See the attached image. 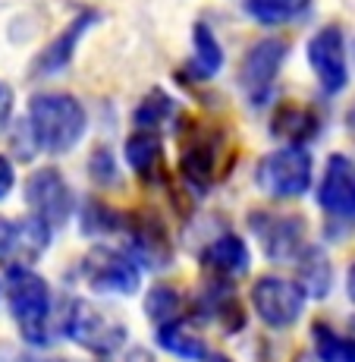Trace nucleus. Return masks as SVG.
<instances>
[{"label":"nucleus","instance_id":"24","mask_svg":"<svg viewBox=\"0 0 355 362\" xmlns=\"http://www.w3.org/2000/svg\"><path fill=\"white\" fill-rule=\"evenodd\" d=\"M311 344H315L318 362H355V331L339 334L333 325H311Z\"/></svg>","mask_w":355,"mask_h":362},{"label":"nucleus","instance_id":"1","mask_svg":"<svg viewBox=\"0 0 355 362\" xmlns=\"http://www.w3.org/2000/svg\"><path fill=\"white\" fill-rule=\"evenodd\" d=\"M25 129L32 136L35 151L66 155L82 142L88 129V114L79 98L66 92H38L29 101Z\"/></svg>","mask_w":355,"mask_h":362},{"label":"nucleus","instance_id":"4","mask_svg":"<svg viewBox=\"0 0 355 362\" xmlns=\"http://www.w3.org/2000/svg\"><path fill=\"white\" fill-rule=\"evenodd\" d=\"M311 180H315V161H311V151L302 145H283V148L267 151L255 170L258 189L277 202L302 199L311 189Z\"/></svg>","mask_w":355,"mask_h":362},{"label":"nucleus","instance_id":"34","mask_svg":"<svg viewBox=\"0 0 355 362\" xmlns=\"http://www.w3.org/2000/svg\"><path fill=\"white\" fill-rule=\"evenodd\" d=\"M145 362H151V359H145Z\"/></svg>","mask_w":355,"mask_h":362},{"label":"nucleus","instance_id":"32","mask_svg":"<svg viewBox=\"0 0 355 362\" xmlns=\"http://www.w3.org/2000/svg\"><path fill=\"white\" fill-rule=\"evenodd\" d=\"M205 362H233V359H229L227 353H211V356H207Z\"/></svg>","mask_w":355,"mask_h":362},{"label":"nucleus","instance_id":"25","mask_svg":"<svg viewBox=\"0 0 355 362\" xmlns=\"http://www.w3.org/2000/svg\"><path fill=\"white\" fill-rule=\"evenodd\" d=\"M176 114H179V101L173 98L170 92H164V88H151V92L145 95L142 101H138L132 120H136V129L157 132L164 123L176 120Z\"/></svg>","mask_w":355,"mask_h":362},{"label":"nucleus","instance_id":"10","mask_svg":"<svg viewBox=\"0 0 355 362\" xmlns=\"http://www.w3.org/2000/svg\"><path fill=\"white\" fill-rule=\"evenodd\" d=\"M308 66L315 73L324 95H339L349 86V51H346V35L337 23L321 25L308 38Z\"/></svg>","mask_w":355,"mask_h":362},{"label":"nucleus","instance_id":"22","mask_svg":"<svg viewBox=\"0 0 355 362\" xmlns=\"http://www.w3.org/2000/svg\"><path fill=\"white\" fill-rule=\"evenodd\" d=\"M157 344H161L164 353L183 359V362H205L211 356L207 344L195 334L189 318H176V322H167L157 328Z\"/></svg>","mask_w":355,"mask_h":362},{"label":"nucleus","instance_id":"16","mask_svg":"<svg viewBox=\"0 0 355 362\" xmlns=\"http://www.w3.org/2000/svg\"><path fill=\"white\" fill-rule=\"evenodd\" d=\"M123 158H126L129 170L142 180L145 186H157L167 180V161H164V142L157 132L136 129L123 142Z\"/></svg>","mask_w":355,"mask_h":362},{"label":"nucleus","instance_id":"31","mask_svg":"<svg viewBox=\"0 0 355 362\" xmlns=\"http://www.w3.org/2000/svg\"><path fill=\"white\" fill-rule=\"evenodd\" d=\"M346 293H349V303L355 305V262L349 264V274H346Z\"/></svg>","mask_w":355,"mask_h":362},{"label":"nucleus","instance_id":"6","mask_svg":"<svg viewBox=\"0 0 355 362\" xmlns=\"http://www.w3.org/2000/svg\"><path fill=\"white\" fill-rule=\"evenodd\" d=\"M64 334L73 344H79L82 350L95 353V356H114L129 337L126 325L114 322V318L104 315L95 303H88V299H82V296L66 303Z\"/></svg>","mask_w":355,"mask_h":362},{"label":"nucleus","instance_id":"11","mask_svg":"<svg viewBox=\"0 0 355 362\" xmlns=\"http://www.w3.org/2000/svg\"><path fill=\"white\" fill-rule=\"evenodd\" d=\"M289 45L283 38H261L242 54V66H239V88L246 92V98L261 107L270 101L274 82L280 76L283 64H287Z\"/></svg>","mask_w":355,"mask_h":362},{"label":"nucleus","instance_id":"12","mask_svg":"<svg viewBox=\"0 0 355 362\" xmlns=\"http://www.w3.org/2000/svg\"><path fill=\"white\" fill-rule=\"evenodd\" d=\"M248 230L258 240L261 252L270 262H296L305 252V221L299 214H270V211H252L248 214Z\"/></svg>","mask_w":355,"mask_h":362},{"label":"nucleus","instance_id":"35","mask_svg":"<svg viewBox=\"0 0 355 362\" xmlns=\"http://www.w3.org/2000/svg\"><path fill=\"white\" fill-rule=\"evenodd\" d=\"M352 51H355V47H352Z\"/></svg>","mask_w":355,"mask_h":362},{"label":"nucleus","instance_id":"20","mask_svg":"<svg viewBox=\"0 0 355 362\" xmlns=\"http://www.w3.org/2000/svg\"><path fill=\"white\" fill-rule=\"evenodd\" d=\"M224 47H220L217 35L214 29L205 23V19H198V23L192 25V57H189V76L192 79H214V76L224 69Z\"/></svg>","mask_w":355,"mask_h":362},{"label":"nucleus","instance_id":"3","mask_svg":"<svg viewBox=\"0 0 355 362\" xmlns=\"http://www.w3.org/2000/svg\"><path fill=\"white\" fill-rule=\"evenodd\" d=\"M6 305L19 334L29 346L51 344V284L38 271H10L6 274Z\"/></svg>","mask_w":355,"mask_h":362},{"label":"nucleus","instance_id":"15","mask_svg":"<svg viewBox=\"0 0 355 362\" xmlns=\"http://www.w3.org/2000/svg\"><path fill=\"white\" fill-rule=\"evenodd\" d=\"M97 23H101V13H97V10L76 13V16L69 19L66 29L54 35L51 45L41 47V54L32 60V76H35V79H47V76L64 73V69L73 64L76 51H79V45H82V38H85V35L92 32Z\"/></svg>","mask_w":355,"mask_h":362},{"label":"nucleus","instance_id":"18","mask_svg":"<svg viewBox=\"0 0 355 362\" xmlns=\"http://www.w3.org/2000/svg\"><path fill=\"white\" fill-rule=\"evenodd\" d=\"M198 312L211 322H217L224 331H239L246 325V312H242L233 287H229V281H220V277H211V284L205 287V293L198 299Z\"/></svg>","mask_w":355,"mask_h":362},{"label":"nucleus","instance_id":"5","mask_svg":"<svg viewBox=\"0 0 355 362\" xmlns=\"http://www.w3.org/2000/svg\"><path fill=\"white\" fill-rule=\"evenodd\" d=\"M79 274L92 293L107 296H132L142 287V268L123 249H114L107 243H97L79 262Z\"/></svg>","mask_w":355,"mask_h":362},{"label":"nucleus","instance_id":"23","mask_svg":"<svg viewBox=\"0 0 355 362\" xmlns=\"http://www.w3.org/2000/svg\"><path fill=\"white\" fill-rule=\"evenodd\" d=\"M311 10V0H242V13L258 25H287L292 19L305 16Z\"/></svg>","mask_w":355,"mask_h":362},{"label":"nucleus","instance_id":"7","mask_svg":"<svg viewBox=\"0 0 355 362\" xmlns=\"http://www.w3.org/2000/svg\"><path fill=\"white\" fill-rule=\"evenodd\" d=\"M23 199L29 205L32 218L44 221L51 230L64 227L76 211V192L57 167H38L35 173H29Z\"/></svg>","mask_w":355,"mask_h":362},{"label":"nucleus","instance_id":"21","mask_svg":"<svg viewBox=\"0 0 355 362\" xmlns=\"http://www.w3.org/2000/svg\"><path fill=\"white\" fill-rule=\"evenodd\" d=\"M296 284L311 299H327L333 290V268L321 246H305V252L296 259Z\"/></svg>","mask_w":355,"mask_h":362},{"label":"nucleus","instance_id":"2","mask_svg":"<svg viewBox=\"0 0 355 362\" xmlns=\"http://www.w3.org/2000/svg\"><path fill=\"white\" fill-rule=\"evenodd\" d=\"M227 161V132L211 123L186 120L179 127V173L183 180L205 196L229 170Z\"/></svg>","mask_w":355,"mask_h":362},{"label":"nucleus","instance_id":"29","mask_svg":"<svg viewBox=\"0 0 355 362\" xmlns=\"http://www.w3.org/2000/svg\"><path fill=\"white\" fill-rule=\"evenodd\" d=\"M13 186H16V167L6 155H0V202L10 196Z\"/></svg>","mask_w":355,"mask_h":362},{"label":"nucleus","instance_id":"14","mask_svg":"<svg viewBox=\"0 0 355 362\" xmlns=\"http://www.w3.org/2000/svg\"><path fill=\"white\" fill-rule=\"evenodd\" d=\"M129 240V255L138 262V268L167 271L173 264V240L170 230L157 214H126L123 227Z\"/></svg>","mask_w":355,"mask_h":362},{"label":"nucleus","instance_id":"27","mask_svg":"<svg viewBox=\"0 0 355 362\" xmlns=\"http://www.w3.org/2000/svg\"><path fill=\"white\" fill-rule=\"evenodd\" d=\"M145 312H148V318L161 328L167 322H176V318H186V299L179 293L176 287H167V284H157V287L148 290V296H145Z\"/></svg>","mask_w":355,"mask_h":362},{"label":"nucleus","instance_id":"8","mask_svg":"<svg viewBox=\"0 0 355 362\" xmlns=\"http://www.w3.org/2000/svg\"><path fill=\"white\" fill-rule=\"evenodd\" d=\"M54 230L38 218H0V268L29 271L51 246Z\"/></svg>","mask_w":355,"mask_h":362},{"label":"nucleus","instance_id":"30","mask_svg":"<svg viewBox=\"0 0 355 362\" xmlns=\"http://www.w3.org/2000/svg\"><path fill=\"white\" fill-rule=\"evenodd\" d=\"M13 104H16V95H13V88L6 86L4 79H0V129L10 123L13 117Z\"/></svg>","mask_w":355,"mask_h":362},{"label":"nucleus","instance_id":"19","mask_svg":"<svg viewBox=\"0 0 355 362\" xmlns=\"http://www.w3.org/2000/svg\"><path fill=\"white\" fill-rule=\"evenodd\" d=\"M318 132H321V117L302 104H280L274 120H270V136L289 145H302V148Z\"/></svg>","mask_w":355,"mask_h":362},{"label":"nucleus","instance_id":"17","mask_svg":"<svg viewBox=\"0 0 355 362\" xmlns=\"http://www.w3.org/2000/svg\"><path fill=\"white\" fill-rule=\"evenodd\" d=\"M201 268L207 271L211 277H220V281H233V277L246 274L252 268V252H248L246 240L236 233H220L201 249L198 255Z\"/></svg>","mask_w":355,"mask_h":362},{"label":"nucleus","instance_id":"26","mask_svg":"<svg viewBox=\"0 0 355 362\" xmlns=\"http://www.w3.org/2000/svg\"><path fill=\"white\" fill-rule=\"evenodd\" d=\"M79 224H82V233L85 236H110V233H123L126 214L110 208L107 202H101V199H88L85 205H82Z\"/></svg>","mask_w":355,"mask_h":362},{"label":"nucleus","instance_id":"13","mask_svg":"<svg viewBox=\"0 0 355 362\" xmlns=\"http://www.w3.org/2000/svg\"><path fill=\"white\" fill-rule=\"evenodd\" d=\"M318 205L327 221L343 230L355 227V161L349 155H330L318 186Z\"/></svg>","mask_w":355,"mask_h":362},{"label":"nucleus","instance_id":"28","mask_svg":"<svg viewBox=\"0 0 355 362\" xmlns=\"http://www.w3.org/2000/svg\"><path fill=\"white\" fill-rule=\"evenodd\" d=\"M88 177H92V183L101 186V189H110V186L120 183V164H116L114 151H110L107 145L92 151V158H88Z\"/></svg>","mask_w":355,"mask_h":362},{"label":"nucleus","instance_id":"9","mask_svg":"<svg viewBox=\"0 0 355 362\" xmlns=\"http://www.w3.org/2000/svg\"><path fill=\"white\" fill-rule=\"evenodd\" d=\"M305 290L296 281L280 274H264L252 284V309L267 328L287 331L302 318L305 312Z\"/></svg>","mask_w":355,"mask_h":362},{"label":"nucleus","instance_id":"33","mask_svg":"<svg viewBox=\"0 0 355 362\" xmlns=\"http://www.w3.org/2000/svg\"><path fill=\"white\" fill-rule=\"evenodd\" d=\"M47 362H66V359H47Z\"/></svg>","mask_w":355,"mask_h":362}]
</instances>
